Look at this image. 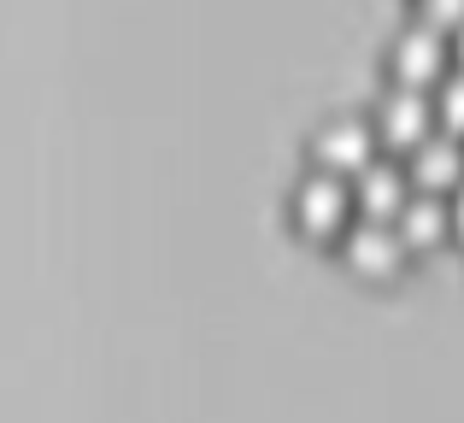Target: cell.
I'll list each match as a JSON object with an SVG mask.
<instances>
[{"mask_svg": "<svg viewBox=\"0 0 464 423\" xmlns=\"http://www.w3.org/2000/svg\"><path fill=\"white\" fill-rule=\"evenodd\" d=\"M341 259H347V271H359L364 283H388V276H400V264H406V247H400L394 224L353 217V224L341 229Z\"/></svg>", "mask_w": 464, "mask_h": 423, "instance_id": "6da1fadb", "label": "cell"}, {"mask_svg": "<svg viewBox=\"0 0 464 423\" xmlns=\"http://www.w3.org/2000/svg\"><path fill=\"white\" fill-rule=\"evenodd\" d=\"M376 159V136L364 118H329V124H317L312 136V171H329L347 183L353 171H364V165Z\"/></svg>", "mask_w": 464, "mask_h": 423, "instance_id": "7a4b0ae2", "label": "cell"}, {"mask_svg": "<svg viewBox=\"0 0 464 423\" xmlns=\"http://www.w3.org/2000/svg\"><path fill=\"white\" fill-rule=\"evenodd\" d=\"M435 130V112H430V94H418V89H388L382 94V106H376V124H371V136L382 141V148H394V153H411L423 136Z\"/></svg>", "mask_w": 464, "mask_h": 423, "instance_id": "3957f363", "label": "cell"}, {"mask_svg": "<svg viewBox=\"0 0 464 423\" xmlns=\"http://www.w3.org/2000/svg\"><path fill=\"white\" fill-rule=\"evenodd\" d=\"M411 183H406V165L400 159H371L364 171L347 177V200L359 217H376V224H394V212L406 207Z\"/></svg>", "mask_w": 464, "mask_h": 423, "instance_id": "277c9868", "label": "cell"}, {"mask_svg": "<svg viewBox=\"0 0 464 423\" xmlns=\"http://www.w3.org/2000/svg\"><path fill=\"white\" fill-rule=\"evenodd\" d=\"M411 159V171H406V183L418 188V195H453V188L464 183V141L459 136H447V130H430V136L418 141V148L406 153Z\"/></svg>", "mask_w": 464, "mask_h": 423, "instance_id": "5b68a950", "label": "cell"}, {"mask_svg": "<svg viewBox=\"0 0 464 423\" xmlns=\"http://www.w3.org/2000/svg\"><path fill=\"white\" fill-rule=\"evenodd\" d=\"M394 82L400 89H435V82L447 77V35L423 30V24H406V30L394 35Z\"/></svg>", "mask_w": 464, "mask_h": 423, "instance_id": "8992f818", "label": "cell"}, {"mask_svg": "<svg viewBox=\"0 0 464 423\" xmlns=\"http://www.w3.org/2000/svg\"><path fill=\"white\" fill-rule=\"evenodd\" d=\"M295 224L306 236H341L353 224V200H347V183L329 171H312L306 183L295 188Z\"/></svg>", "mask_w": 464, "mask_h": 423, "instance_id": "52a82bcc", "label": "cell"}, {"mask_svg": "<svg viewBox=\"0 0 464 423\" xmlns=\"http://www.w3.org/2000/svg\"><path fill=\"white\" fill-rule=\"evenodd\" d=\"M394 236H400V247H406V253L441 247V241H447V200L441 195H418V188H411L406 207L394 212Z\"/></svg>", "mask_w": 464, "mask_h": 423, "instance_id": "ba28073f", "label": "cell"}, {"mask_svg": "<svg viewBox=\"0 0 464 423\" xmlns=\"http://www.w3.org/2000/svg\"><path fill=\"white\" fill-rule=\"evenodd\" d=\"M430 112H435V130H447V136L464 141V71H447V77L435 82Z\"/></svg>", "mask_w": 464, "mask_h": 423, "instance_id": "9c48e42d", "label": "cell"}, {"mask_svg": "<svg viewBox=\"0 0 464 423\" xmlns=\"http://www.w3.org/2000/svg\"><path fill=\"white\" fill-rule=\"evenodd\" d=\"M418 24L435 35H453L464 24V0H418Z\"/></svg>", "mask_w": 464, "mask_h": 423, "instance_id": "30bf717a", "label": "cell"}, {"mask_svg": "<svg viewBox=\"0 0 464 423\" xmlns=\"http://www.w3.org/2000/svg\"><path fill=\"white\" fill-rule=\"evenodd\" d=\"M447 236L464 241V183L453 188V200H447Z\"/></svg>", "mask_w": 464, "mask_h": 423, "instance_id": "8fae6325", "label": "cell"}, {"mask_svg": "<svg viewBox=\"0 0 464 423\" xmlns=\"http://www.w3.org/2000/svg\"><path fill=\"white\" fill-rule=\"evenodd\" d=\"M447 59H459V71H464V24L453 30V42H447Z\"/></svg>", "mask_w": 464, "mask_h": 423, "instance_id": "7c38bea8", "label": "cell"}]
</instances>
